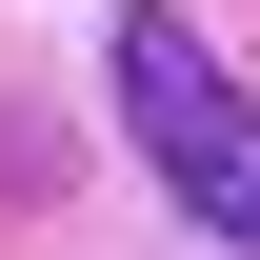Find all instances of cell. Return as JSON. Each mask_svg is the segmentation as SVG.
<instances>
[{"instance_id":"1","label":"cell","mask_w":260,"mask_h":260,"mask_svg":"<svg viewBox=\"0 0 260 260\" xmlns=\"http://www.w3.org/2000/svg\"><path fill=\"white\" fill-rule=\"evenodd\" d=\"M120 120H140V160H160L200 220H220L240 260H260V100L200 60V20H160V0H140L120 20Z\"/></svg>"}]
</instances>
